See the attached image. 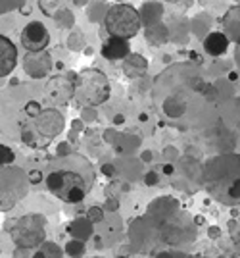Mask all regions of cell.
<instances>
[{
    "label": "cell",
    "instance_id": "7",
    "mask_svg": "<svg viewBox=\"0 0 240 258\" xmlns=\"http://www.w3.org/2000/svg\"><path fill=\"white\" fill-rule=\"evenodd\" d=\"M20 41L27 52H43L50 45V33L41 22H29L20 33Z\"/></svg>",
    "mask_w": 240,
    "mask_h": 258
},
{
    "label": "cell",
    "instance_id": "20",
    "mask_svg": "<svg viewBox=\"0 0 240 258\" xmlns=\"http://www.w3.org/2000/svg\"><path fill=\"white\" fill-rule=\"evenodd\" d=\"M88 216L92 218V222H100L104 214H102V210H98V208H90V210H88Z\"/></svg>",
    "mask_w": 240,
    "mask_h": 258
},
{
    "label": "cell",
    "instance_id": "4",
    "mask_svg": "<svg viewBox=\"0 0 240 258\" xmlns=\"http://www.w3.org/2000/svg\"><path fill=\"white\" fill-rule=\"evenodd\" d=\"M104 27L109 37L131 41L140 33L142 20L138 10L131 4H113L109 6L108 14L104 18Z\"/></svg>",
    "mask_w": 240,
    "mask_h": 258
},
{
    "label": "cell",
    "instance_id": "29",
    "mask_svg": "<svg viewBox=\"0 0 240 258\" xmlns=\"http://www.w3.org/2000/svg\"><path fill=\"white\" fill-rule=\"evenodd\" d=\"M235 58H237V62H239V68H240V47L237 48V52H235Z\"/></svg>",
    "mask_w": 240,
    "mask_h": 258
},
{
    "label": "cell",
    "instance_id": "33",
    "mask_svg": "<svg viewBox=\"0 0 240 258\" xmlns=\"http://www.w3.org/2000/svg\"><path fill=\"white\" fill-rule=\"evenodd\" d=\"M219 258H225V257H219Z\"/></svg>",
    "mask_w": 240,
    "mask_h": 258
},
{
    "label": "cell",
    "instance_id": "26",
    "mask_svg": "<svg viewBox=\"0 0 240 258\" xmlns=\"http://www.w3.org/2000/svg\"><path fill=\"white\" fill-rule=\"evenodd\" d=\"M229 79H231V81H237V79H239L237 71H231V73H229Z\"/></svg>",
    "mask_w": 240,
    "mask_h": 258
},
{
    "label": "cell",
    "instance_id": "28",
    "mask_svg": "<svg viewBox=\"0 0 240 258\" xmlns=\"http://www.w3.org/2000/svg\"><path fill=\"white\" fill-rule=\"evenodd\" d=\"M108 208H109V210H117V202H115V204H113V201H109Z\"/></svg>",
    "mask_w": 240,
    "mask_h": 258
},
{
    "label": "cell",
    "instance_id": "32",
    "mask_svg": "<svg viewBox=\"0 0 240 258\" xmlns=\"http://www.w3.org/2000/svg\"><path fill=\"white\" fill-rule=\"evenodd\" d=\"M117 258H127V257H117Z\"/></svg>",
    "mask_w": 240,
    "mask_h": 258
},
{
    "label": "cell",
    "instance_id": "6",
    "mask_svg": "<svg viewBox=\"0 0 240 258\" xmlns=\"http://www.w3.org/2000/svg\"><path fill=\"white\" fill-rule=\"evenodd\" d=\"M44 226H46V220L41 214L23 216L12 229V239L22 249H33L44 241Z\"/></svg>",
    "mask_w": 240,
    "mask_h": 258
},
{
    "label": "cell",
    "instance_id": "5",
    "mask_svg": "<svg viewBox=\"0 0 240 258\" xmlns=\"http://www.w3.org/2000/svg\"><path fill=\"white\" fill-rule=\"evenodd\" d=\"M75 98L85 106H100L109 98V81L106 73L96 68H87L75 81Z\"/></svg>",
    "mask_w": 240,
    "mask_h": 258
},
{
    "label": "cell",
    "instance_id": "17",
    "mask_svg": "<svg viewBox=\"0 0 240 258\" xmlns=\"http://www.w3.org/2000/svg\"><path fill=\"white\" fill-rule=\"evenodd\" d=\"M66 253L73 258H81L85 255V245H83V241H79V239L69 241L66 245Z\"/></svg>",
    "mask_w": 240,
    "mask_h": 258
},
{
    "label": "cell",
    "instance_id": "24",
    "mask_svg": "<svg viewBox=\"0 0 240 258\" xmlns=\"http://www.w3.org/2000/svg\"><path fill=\"white\" fill-rule=\"evenodd\" d=\"M163 173H165V175H171V173H173V166L171 164L163 166Z\"/></svg>",
    "mask_w": 240,
    "mask_h": 258
},
{
    "label": "cell",
    "instance_id": "14",
    "mask_svg": "<svg viewBox=\"0 0 240 258\" xmlns=\"http://www.w3.org/2000/svg\"><path fill=\"white\" fill-rule=\"evenodd\" d=\"M67 2H69V0H37L41 12H43L44 16H48V18H54V16L66 6Z\"/></svg>",
    "mask_w": 240,
    "mask_h": 258
},
{
    "label": "cell",
    "instance_id": "9",
    "mask_svg": "<svg viewBox=\"0 0 240 258\" xmlns=\"http://www.w3.org/2000/svg\"><path fill=\"white\" fill-rule=\"evenodd\" d=\"M0 75L6 77L8 73H12L16 68V62H18V50L14 47V43L2 35L0 37Z\"/></svg>",
    "mask_w": 240,
    "mask_h": 258
},
{
    "label": "cell",
    "instance_id": "15",
    "mask_svg": "<svg viewBox=\"0 0 240 258\" xmlns=\"http://www.w3.org/2000/svg\"><path fill=\"white\" fill-rule=\"evenodd\" d=\"M33 258H62V253L56 243H44L43 249H39Z\"/></svg>",
    "mask_w": 240,
    "mask_h": 258
},
{
    "label": "cell",
    "instance_id": "16",
    "mask_svg": "<svg viewBox=\"0 0 240 258\" xmlns=\"http://www.w3.org/2000/svg\"><path fill=\"white\" fill-rule=\"evenodd\" d=\"M69 229H71V233L75 235L79 241H81V239H87V237H90V224H85V220L75 222Z\"/></svg>",
    "mask_w": 240,
    "mask_h": 258
},
{
    "label": "cell",
    "instance_id": "30",
    "mask_svg": "<svg viewBox=\"0 0 240 258\" xmlns=\"http://www.w3.org/2000/svg\"><path fill=\"white\" fill-rule=\"evenodd\" d=\"M196 224L200 226V224H204V216H196Z\"/></svg>",
    "mask_w": 240,
    "mask_h": 258
},
{
    "label": "cell",
    "instance_id": "18",
    "mask_svg": "<svg viewBox=\"0 0 240 258\" xmlns=\"http://www.w3.org/2000/svg\"><path fill=\"white\" fill-rule=\"evenodd\" d=\"M0 148H2V154H4V156H2V164H12V162H14V150L8 148L6 144H2Z\"/></svg>",
    "mask_w": 240,
    "mask_h": 258
},
{
    "label": "cell",
    "instance_id": "22",
    "mask_svg": "<svg viewBox=\"0 0 240 258\" xmlns=\"http://www.w3.org/2000/svg\"><path fill=\"white\" fill-rule=\"evenodd\" d=\"M144 181H146V185H154V183L158 181V175H156L154 172H150V173H148V175L144 177Z\"/></svg>",
    "mask_w": 240,
    "mask_h": 258
},
{
    "label": "cell",
    "instance_id": "2",
    "mask_svg": "<svg viewBox=\"0 0 240 258\" xmlns=\"http://www.w3.org/2000/svg\"><path fill=\"white\" fill-rule=\"evenodd\" d=\"M192 91H208L206 83L190 66H177L156 77L154 96L161 100V112L169 117H181L187 112V96Z\"/></svg>",
    "mask_w": 240,
    "mask_h": 258
},
{
    "label": "cell",
    "instance_id": "12",
    "mask_svg": "<svg viewBox=\"0 0 240 258\" xmlns=\"http://www.w3.org/2000/svg\"><path fill=\"white\" fill-rule=\"evenodd\" d=\"M129 41H125V39H117V37H108L106 41H104V45L100 48V52H102V56L106 58V60H121V58H125L127 54H129Z\"/></svg>",
    "mask_w": 240,
    "mask_h": 258
},
{
    "label": "cell",
    "instance_id": "3",
    "mask_svg": "<svg viewBox=\"0 0 240 258\" xmlns=\"http://www.w3.org/2000/svg\"><path fill=\"white\" fill-rule=\"evenodd\" d=\"M206 189L219 202L233 206L240 202V154H219L204 166Z\"/></svg>",
    "mask_w": 240,
    "mask_h": 258
},
{
    "label": "cell",
    "instance_id": "1",
    "mask_svg": "<svg viewBox=\"0 0 240 258\" xmlns=\"http://www.w3.org/2000/svg\"><path fill=\"white\" fill-rule=\"evenodd\" d=\"M94 166L83 154L69 152L48 164L46 187L62 202L77 204L85 201L90 189L94 187Z\"/></svg>",
    "mask_w": 240,
    "mask_h": 258
},
{
    "label": "cell",
    "instance_id": "10",
    "mask_svg": "<svg viewBox=\"0 0 240 258\" xmlns=\"http://www.w3.org/2000/svg\"><path fill=\"white\" fill-rule=\"evenodd\" d=\"M221 24H223V33L240 47V6H231L225 12Z\"/></svg>",
    "mask_w": 240,
    "mask_h": 258
},
{
    "label": "cell",
    "instance_id": "13",
    "mask_svg": "<svg viewBox=\"0 0 240 258\" xmlns=\"http://www.w3.org/2000/svg\"><path fill=\"white\" fill-rule=\"evenodd\" d=\"M58 119H62V116L56 110H48L46 114H43V116L37 119L35 131L44 133L46 137H56L62 131V125H52V121H58Z\"/></svg>",
    "mask_w": 240,
    "mask_h": 258
},
{
    "label": "cell",
    "instance_id": "19",
    "mask_svg": "<svg viewBox=\"0 0 240 258\" xmlns=\"http://www.w3.org/2000/svg\"><path fill=\"white\" fill-rule=\"evenodd\" d=\"M20 4H25V0H2V14H4L6 10H14V8H18Z\"/></svg>",
    "mask_w": 240,
    "mask_h": 258
},
{
    "label": "cell",
    "instance_id": "11",
    "mask_svg": "<svg viewBox=\"0 0 240 258\" xmlns=\"http://www.w3.org/2000/svg\"><path fill=\"white\" fill-rule=\"evenodd\" d=\"M229 45H231V39L223 31H212L204 39V52L217 58V56H223L229 50Z\"/></svg>",
    "mask_w": 240,
    "mask_h": 258
},
{
    "label": "cell",
    "instance_id": "8",
    "mask_svg": "<svg viewBox=\"0 0 240 258\" xmlns=\"http://www.w3.org/2000/svg\"><path fill=\"white\" fill-rule=\"evenodd\" d=\"M75 94V85L67 81L66 77H52L46 85V96L48 100H54V104H66L67 100Z\"/></svg>",
    "mask_w": 240,
    "mask_h": 258
},
{
    "label": "cell",
    "instance_id": "27",
    "mask_svg": "<svg viewBox=\"0 0 240 258\" xmlns=\"http://www.w3.org/2000/svg\"><path fill=\"white\" fill-rule=\"evenodd\" d=\"M123 121H125V117H123V116H115V117H113V123H123Z\"/></svg>",
    "mask_w": 240,
    "mask_h": 258
},
{
    "label": "cell",
    "instance_id": "25",
    "mask_svg": "<svg viewBox=\"0 0 240 258\" xmlns=\"http://www.w3.org/2000/svg\"><path fill=\"white\" fill-rule=\"evenodd\" d=\"M104 173H106V175H111V173H113V168H111V166H104Z\"/></svg>",
    "mask_w": 240,
    "mask_h": 258
},
{
    "label": "cell",
    "instance_id": "21",
    "mask_svg": "<svg viewBox=\"0 0 240 258\" xmlns=\"http://www.w3.org/2000/svg\"><path fill=\"white\" fill-rule=\"evenodd\" d=\"M219 235H221V229H219L217 226H212V228L208 229V237H210V239H219Z\"/></svg>",
    "mask_w": 240,
    "mask_h": 258
},
{
    "label": "cell",
    "instance_id": "23",
    "mask_svg": "<svg viewBox=\"0 0 240 258\" xmlns=\"http://www.w3.org/2000/svg\"><path fill=\"white\" fill-rule=\"evenodd\" d=\"M142 160H144V162H150V160H152V152H150V150H144V152H142Z\"/></svg>",
    "mask_w": 240,
    "mask_h": 258
},
{
    "label": "cell",
    "instance_id": "31",
    "mask_svg": "<svg viewBox=\"0 0 240 258\" xmlns=\"http://www.w3.org/2000/svg\"><path fill=\"white\" fill-rule=\"evenodd\" d=\"M140 121H148V116H146V114H140Z\"/></svg>",
    "mask_w": 240,
    "mask_h": 258
}]
</instances>
